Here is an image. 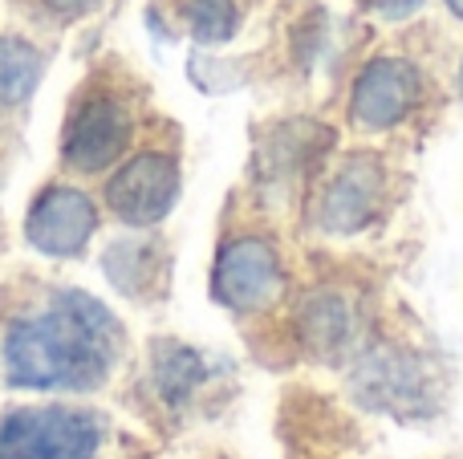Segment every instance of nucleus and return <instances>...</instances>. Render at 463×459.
Instances as JSON below:
<instances>
[{
    "mask_svg": "<svg viewBox=\"0 0 463 459\" xmlns=\"http://www.w3.org/2000/svg\"><path fill=\"white\" fill-rule=\"evenodd\" d=\"M179 200V167L171 155L146 151L127 159L106 183V203L130 228H151L167 220Z\"/></svg>",
    "mask_w": 463,
    "mask_h": 459,
    "instance_id": "4",
    "label": "nucleus"
},
{
    "mask_svg": "<svg viewBox=\"0 0 463 459\" xmlns=\"http://www.w3.org/2000/svg\"><path fill=\"white\" fill-rule=\"evenodd\" d=\"M383 187L386 175L378 159H350L334 179H329L326 195H321V228L326 232H358L383 208Z\"/></svg>",
    "mask_w": 463,
    "mask_h": 459,
    "instance_id": "8",
    "label": "nucleus"
},
{
    "mask_svg": "<svg viewBox=\"0 0 463 459\" xmlns=\"http://www.w3.org/2000/svg\"><path fill=\"white\" fill-rule=\"evenodd\" d=\"M362 5H366L370 13L386 16V21H402V16L419 13V5H423V0H362Z\"/></svg>",
    "mask_w": 463,
    "mask_h": 459,
    "instance_id": "14",
    "label": "nucleus"
},
{
    "mask_svg": "<svg viewBox=\"0 0 463 459\" xmlns=\"http://www.w3.org/2000/svg\"><path fill=\"white\" fill-rule=\"evenodd\" d=\"M459 94H463V70H459Z\"/></svg>",
    "mask_w": 463,
    "mask_h": 459,
    "instance_id": "17",
    "label": "nucleus"
},
{
    "mask_svg": "<svg viewBox=\"0 0 463 459\" xmlns=\"http://www.w3.org/2000/svg\"><path fill=\"white\" fill-rule=\"evenodd\" d=\"M200 379H203V366L195 362L187 350L171 346V350H163L159 354V387H163V395H187Z\"/></svg>",
    "mask_w": 463,
    "mask_h": 459,
    "instance_id": "13",
    "label": "nucleus"
},
{
    "mask_svg": "<svg viewBox=\"0 0 463 459\" xmlns=\"http://www.w3.org/2000/svg\"><path fill=\"white\" fill-rule=\"evenodd\" d=\"M102 427L90 411L21 407L0 419V459H98Z\"/></svg>",
    "mask_w": 463,
    "mask_h": 459,
    "instance_id": "2",
    "label": "nucleus"
},
{
    "mask_svg": "<svg viewBox=\"0 0 463 459\" xmlns=\"http://www.w3.org/2000/svg\"><path fill=\"white\" fill-rule=\"evenodd\" d=\"M45 57L21 37H0V106H21L37 89Z\"/></svg>",
    "mask_w": 463,
    "mask_h": 459,
    "instance_id": "10",
    "label": "nucleus"
},
{
    "mask_svg": "<svg viewBox=\"0 0 463 459\" xmlns=\"http://www.w3.org/2000/svg\"><path fill=\"white\" fill-rule=\"evenodd\" d=\"M130 135H135V114L122 98L114 94H86L65 118L61 135V159L65 167L81 171V175H98V171L114 167L127 155Z\"/></svg>",
    "mask_w": 463,
    "mask_h": 459,
    "instance_id": "3",
    "label": "nucleus"
},
{
    "mask_svg": "<svg viewBox=\"0 0 463 459\" xmlns=\"http://www.w3.org/2000/svg\"><path fill=\"white\" fill-rule=\"evenodd\" d=\"M448 8H451V13H456L459 21H463V0H448Z\"/></svg>",
    "mask_w": 463,
    "mask_h": 459,
    "instance_id": "16",
    "label": "nucleus"
},
{
    "mask_svg": "<svg viewBox=\"0 0 463 459\" xmlns=\"http://www.w3.org/2000/svg\"><path fill=\"white\" fill-rule=\"evenodd\" d=\"M419 70L402 57H378L354 81V102L350 118L366 130H391L415 110L419 102Z\"/></svg>",
    "mask_w": 463,
    "mask_h": 459,
    "instance_id": "7",
    "label": "nucleus"
},
{
    "mask_svg": "<svg viewBox=\"0 0 463 459\" xmlns=\"http://www.w3.org/2000/svg\"><path fill=\"white\" fill-rule=\"evenodd\" d=\"M41 5L57 16H86V13H94L102 0H41Z\"/></svg>",
    "mask_w": 463,
    "mask_h": 459,
    "instance_id": "15",
    "label": "nucleus"
},
{
    "mask_svg": "<svg viewBox=\"0 0 463 459\" xmlns=\"http://www.w3.org/2000/svg\"><path fill=\"white\" fill-rule=\"evenodd\" d=\"M122 346L118 317L81 289H57L5 333V379L33 390H90L110 374Z\"/></svg>",
    "mask_w": 463,
    "mask_h": 459,
    "instance_id": "1",
    "label": "nucleus"
},
{
    "mask_svg": "<svg viewBox=\"0 0 463 459\" xmlns=\"http://www.w3.org/2000/svg\"><path fill=\"white\" fill-rule=\"evenodd\" d=\"M184 21L195 41L220 45V41H232V33H236L240 8L236 0H184Z\"/></svg>",
    "mask_w": 463,
    "mask_h": 459,
    "instance_id": "12",
    "label": "nucleus"
},
{
    "mask_svg": "<svg viewBox=\"0 0 463 459\" xmlns=\"http://www.w3.org/2000/svg\"><path fill=\"white\" fill-rule=\"evenodd\" d=\"M301 333H305L309 346L337 350L345 338H350V309H345V301L334 297V293H317V297H309L305 309H301Z\"/></svg>",
    "mask_w": 463,
    "mask_h": 459,
    "instance_id": "11",
    "label": "nucleus"
},
{
    "mask_svg": "<svg viewBox=\"0 0 463 459\" xmlns=\"http://www.w3.org/2000/svg\"><path fill=\"white\" fill-rule=\"evenodd\" d=\"M94 228H98L94 200L65 183L41 192L29 208V220H24L29 244L37 252H45V257H78L90 244Z\"/></svg>",
    "mask_w": 463,
    "mask_h": 459,
    "instance_id": "6",
    "label": "nucleus"
},
{
    "mask_svg": "<svg viewBox=\"0 0 463 459\" xmlns=\"http://www.w3.org/2000/svg\"><path fill=\"white\" fill-rule=\"evenodd\" d=\"M212 285H216V297L236 314H256V309L272 305L285 285L277 248L260 236H240V240L224 244Z\"/></svg>",
    "mask_w": 463,
    "mask_h": 459,
    "instance_id": "5",
    "label": "nucleus"
},
{
    "mask_svg": "<svg viewBox=\"0 0 463 459\" xmlns=\"http://www.w3.org/2000/svg\"><path fill=\"white\" fill-rule=\"evenodd\" d=\"M106 276L118 285L122 293H146L155 289L159 281V268H163V257H159V244H146V240H118L102 260Z\"/></svg>",
    "mask_w": 463,
    "mask_h": 459,
    "instance_id": "9",
    "label": "nucleus"
}]
</instances>
